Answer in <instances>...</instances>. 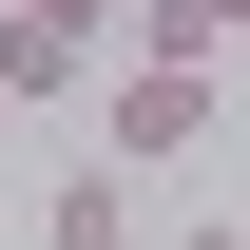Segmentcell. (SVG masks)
<instances>
[{
    "label": "cell",
    "instance_id": "5",
    "mask_svg": "<svg viewBox=\"0 0 250 250\" xmlns=\"http://www.w3.org/2000/svg\"><path fill=\"white\" fill-rule=\"evenodd\" d=\"M20 20H77V39H96V58H116V0H20Z\"/></svg>",
    "mask_w": 250,
    "mask_h": 250
},
{
    "label": "cell",
    "instance_id": "4",
    "mask_svg": "<svg viewBox=\"0 0 250 250\" xmlns=\"http://www.w3.org/2000/svg\"><path fill=\"white\" fill-rule=\"evenodd\" d=\"M116 39H135V58H231V39H250V0H135Z\"/></svg>",
    "mask_w": 250,
    "mask_h": 250
},
{
    "label": "cell",
    "instance_id": "7",
    "mask_svg": "<svg viewBox=\"0 0 250 250\" xmlns=\"http://www.w3.org/2000/svg\"><path fill=\"white\" fill-rule=\"evenodd\" d=\"M0 116H20V96H0Z\"/></svg>",
    "mask_w": 250,
    "mask_h": 250
},
{
    "label": "cell",
    "instance_id": "3",
    "mask_svg": "<svg viewBox=\"0 0 250 250\" xmlns=\"http://www.w3.org/2000/svg\"><path fill=\"white\" fill-rule=\"evenodd\" d=\"M39 250H135V173H116V154H77L58 192H39Z\"/></svg>",
    "mask_w": 250,
    "mask_h": 250
},
{
    "label": "cell",
    "instance_id": "1",
    "mask_svg": "<svg viewBox=\"0 0 250 250\" xmlns=\"http://www.w3.org/2000/svg\"><path fill=\"white\" fill-rule=\"evenodd\" d=\"M212 116H231V77H212V58H116V77H96V154H116V173L212 154Z\"/></svg>",
    "mask_w": 250,
    "mask_h": 250
},
{
    "label": "cell",
    "instance_id": "6",
    "mask_svg": "<svg viewBox=\"0 0 250 250\" xmlns=\"http://www.w3.org/2000/svg\"><path fill=\"white\" fill-rule=\"evenodd\" d=\"M173 250H250V231H231V212H192V231H173Z\"/></svg>",
    "mask_w": 250,
    "mask_h": 250
},
{
    "label": "cell",
    "instance_id": "2",
    "mask_svg": "<svg viewBox=\"0 0 250 250\" xmlns=\"http://www.w3.org/2000/svg\"><path fill=\"white\" fill-rule=\"evenodd\" d=\"M0 96H20V116L96 96V39H77V20H20V0H0Z\"/></svg>",
    "mask_w": 250,
    "mask_h": 250
}]
</instances>
